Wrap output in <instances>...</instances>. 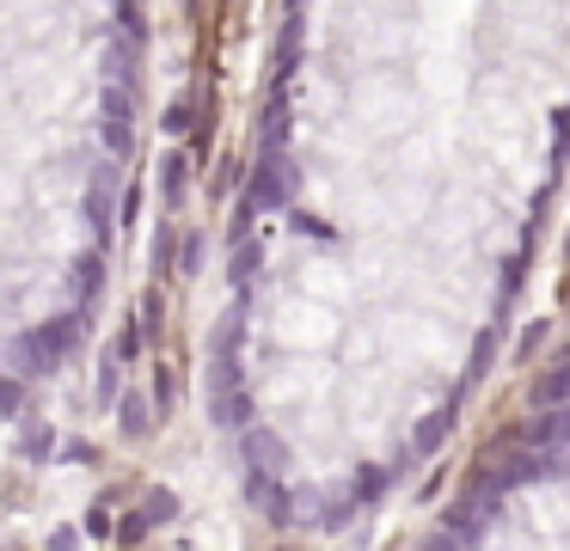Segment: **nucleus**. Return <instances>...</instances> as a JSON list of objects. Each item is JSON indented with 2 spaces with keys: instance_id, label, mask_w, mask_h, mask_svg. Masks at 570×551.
Here are the masks:
<instances>
[{
  "instance_id": "nucleus-1",
  "label": "nucleus",
  "mask_w": 570,
  "mask_h": 551,
  "mask_svg": "<svg viewBox=\"0 0 570 551\" xmlns=\"http://www.w3.org/2000/svg\"><path fill=\"white\" fill-rule=\"evenodd\" d=\"M87 331V313H56L50 325H31L26 337H13V362H19V380H43L62 367V355L75 350V337Z\"/></svg>"
},
{
  "instance_id": "nucleus-2",
  "label": "nucleus",
  "mask_w": 570,
  "mask_h": 551,
  "mask_svg": "<svg viewBox=\"0 0 570 551\" xmlns=\"http://www.w3.org/2000/svg\"><path fill=\"white\" fill-rule=\"evenodd\" d=\"M288 196H295V166H288L276 147H264L258 166H252L246 203H252V208H288Z\"/></svg>"
},
{
  "instance_id": "nucleus-3",
  "label": "nucleus",
  "mask_w": 570,
  "mask_h": 551,
  "mask_svg": "<svg viewBox=\"0 0 570 551\" xmlns=\"http://www.w3.org/2000/svg\"><path fill=\"white\" fill-rule=\"evenodd\" d=\"M283 465H288L283 435H271V429H252V435H246V472H252V478H283Z\"/></svg>"
},
{
  "instance_id": "nucleus-4",
  "label": "nucleus",
  "mask_w": 570,
  "mask_h": 551,
  "mask_svg": "<svg viewBox=\"0 0 570 551\" xmlns=\"http://www.w3.org/2000/svg\"><path fill=\"white\" fill-rule=\"evenodd\" d=\"M111 190H117V159H105L87 184V220H92L99 239H111Z\"/></svg>"
},
{
  "instance_id": "nucleus-5",
  "label": "nucleus",
  "mask_w": 570,
  "mask_h": 551,
  "mask_svg": "<svg viewBox=\"0 0 570 551\" xmlns=\"http://www.w3.org/2000/svg\"><path fill=\"white\" fill-rule=\"evenodd\" d=\"M528 404H540V411H564V404H570V350L528 386Z\"/></svg>"
},
{
  "instance_id": "nucleus-6",
  "label": "nucleus",
  "mask_w": 570,
  "mask_h": 551,
  "mask_svg": "<svg viewBox=\"0 0 570 551\" xmlns=\"http://www.w3.org/2000/svg\"><path fill=\"white\" fill-rule=\"evenodd\" d=\"M154 416H160V411H154V399H148V392H136V386H129L124 399H117V429H124L129 441H148L154 429H160Z\"/></svg>"
},
{
  "instance_id": "nucleus-7",
  "label": "nucleus",
  "mask_w": 570,
  "mask_h": 551,
  "mask_svg": "<svg viewBox=\"0 0 570 551\" xmlns=\"http://www.w3.org/2000/svg\"><path fill=\"white\" fill-rule=\"evenodd\" d=\"M185 190H190V159H185V147H166L160 154V196L178 203Z\"/></svg>"
},
{
  "instance_id": "nucleus-8",
  "label": "nucleus",
  "mask_w": 570,
  "mask_h": 551,
  "mask_svg": "<svg viewBox=\"0 0 570 551\" xmlns=\"http://www.w3.org/2000/svg\"><path fill=\"white\" fill-rule=\"evenodd\" d=\"M246 490H252V502H258V509L271 514L276 527L288 521V490H283V478H246Z\"/></svg>"
},
{
  "instance_id": "nucleus-9",
  "label": "nucleus",
  "mask_w": 570,
  "mask_h": 551,
  "mask_svg": "<svg viewBox=\"0 0 570 551\" xmlns=\"http://www.w3.org/2000/svg\"><path fill=\"white\" fill-rule=\"evenodd\" d=\"M448 429H454V404H442L435 416H423L417 435H411V453H435V447L448 441Z\"/></svg>"
},
{
  "instance_id": "nucleus-10",
  "label": "nucleus",
  "mask_w": 570,
  "mask_h": 551,
  "mask_svg": "<svg viewBox=\"0 0 570 551\" xmlns=\"http://www.w3.org/2000/svg\"><path fill=\"white\" fill-rule=\"evenodd\" d=\"M50 453H56V429H50V423H31V429H19V460L43 465Z\"/></svg>"
},
{
  "instance_id": "nucleus-11",
  "label": "nucleus",
  "mask_w": 570,
  "mask_h": 551,
  "mask_svg": "<svg viewBox=\"0 0 570 551\" xmlns=\"http://www.w3.org/2000/svg\"><path fill=\"white\" fill-rule=\"evenodd\" d=\"M99 288H105V257H99V252H87V257L75 264V294H80V313H87V301H92Z\"/></svg>"
},
{
  "instance_id": "nucleus-12",
  "label": "nucleus",
  "mask_w": 570,
  "mask_h": 551,
  "mask_svg": "<svg viewBox=\"0 0 570 551\" xmlns=\"http://www.w3.org/2000/svg\"><path fill=\"white\" fill-rule=\"evenodd\" d=\"M160 129L173 135V141H197V105H190V98H178V105H166V117H160Z\"/></svg>"
},
{
  "instance_id": "nucleus-13",
  "label": "nucleus",
  "mask_w": 570,
  "mask_h": 551,
  "mask_svg": "<svg viewBox=\"0 0 570 551\" xmlns=\"http://www.w3.org/2000/svg\"><path fill=\"white\" fill-rule=\"evenodd\" d=\"M386 484H393V472H386V465H362V472H356V490H350V496H356V509H362V502H381Z\"/></svg>"
},
{
  "instance_id": "nucleus-14",
  "label": "nucleus",
  "mask_w": 570,
  "mask_h": 551,
  "mask_svg": "<svg viewBox=\"0 0 570 551\" xmlns=\"http://www.w3.org/2000/svg\"><path fill=\"white\" fill-rule=\"evenodd\" d=\"M258 264H264V252H258V245H239V252H234V264H227V282H234V288H246V282L252 276H258Z\"/></svg>"
},
{
  "instance_id": "nucleus-15",
  "label": "nucleus",
  "mask_w": 570,
  "mask_h": 551,
  "mask_svg": "<svg viewBox=\"0 0 570 551\" xmlns=\"http://www.w3.org/2000/svg\"><path fill=\"white\" fill-rule=\"evenodd\" d=\"M141 514H148V527H166V521L178 514V496H173V490H160V484H154L148 496H141Z\"/></svg>"
},
{
  "instance_id": "nucleus-16",
  "label": "nucleus",
  "mask_w": 570,
  "mask_h": 551,
  "mask_svg": "<svg viewBox=\"0 0 570 551\" xmlns=\"http://www.w3.org/2000/svg\"><path fill=\"white\" fill-rule=\"evenodd\" d=\"M173 252H178V227H160L154 233V276L173 282Z\"/></svg>"
},
{
  "instance_id": "nucleus-17",
  "label": "nucleus",
  "mask_w": 570,
  "mask_h": 551,
  "mask_svg": "<svg viewBox=\"0 0 570 551\" xmlns=\"http://www.w3.org/2000/svg\"><path fill=\"white\" fill-rule=\"evenodd\" d=\"M141 350H148V337H141V325H136V318H129V325H124V331H117V337H111V362H136Z\"/></svg>"
},
{
  "instance_id": "nucleus-18",
  "label": "nucleus",
  "mask_w": 570,
  "mask_h": 551,
  "mask_svg": "<svg viewBox=\"0 0 570 551\" xmlns=\"http://www.w3.org/2000/svg\"><path fill=\"white\" fill-rule=\"evenodd\" d=\"M350 514H356V496L320 502V521H313V527H325V533H337V527H350Z\"/></svg>"
},
{
  "instance_id": "nucleus-19",
  "label": "nucleus",
  "mask_w": 570,
  "mask_h": 551,
  "mask_svg": "<svg viewBox=\"0 0 570 551\" xmlns=\"http://www.w3.org/2000/svg\"><path fill=\"white\" fill-rule=\"evenodd\" d=\"M129 110H136V98L111 80V86H105V122H129Z\"/></svg>"
},
{
  "instance_id": "nucleus-20",
  "label": "nucleus",
  "mask_w": 570,
  "mask_h": 551,
  "mask_svg": "<svg viewBox=\"0 0 570 551\" xmlns=\"http://www.w3.org/2000/svg\"><path fill=\"white\" fill-rule=\"evenodd\" d=\"M19 404H26V380L0 374V416H19Z\"/></svg>"
},
{
  "instance_id": "nucleus-21",
  "label": "nucleus",
  "mask_w": 570,
  "mask_h": 551,
  "mask_svg": "<svg viewBox=\"0 0 570 551\" xmlns=\"http://www.w3.org/2000/svg\"><path fill=\"white\" fill-rule=\"evenodd\" d=\"M105 147H111V159H124L129 147H136V129H129V122H105Z\"/></svg>"
},
{
  "instance_id": "nucleus-22",
  "label": "nucleus",
  "mask_w": 570,
  "mask_h": 551,
  "mask_svg": "<svg viewBox=\"0 0 570 551\" xmlns=\"http://www.w3.org/2000/svg\"><path fill=\"white\" fill-rule=\"evenodd\" d=\"M141 318H148V325H141V337H160V318H166V301H160V288H154L148 301H141Z\"/></svg>"
},
{
  "instance_id": "nucleus-23",
  "label": "nucleus",
  "mask_w": 570,
  "mask_h": 551,
  "mask_svg": "<svg viewBox=\"0 0 570 551\" xmlns=\"http://www.w3.org/2000/svg\"><path fill=\"white\" fill-rule=\"evenodd\" d=\"M252 215H258V208H252L246 196H239V208H234V227H227V239H234V245H246V233H252Z\"/></svg>"
},
{
  "instance_id": "nucleus-24",
  "label": "nucleus",
  "mask_w": 570,
  "mask_h": 551,
  "mask_svg": "<svg viewBox=\"0 0 570 551\" xmlns=\"http://www.w3.org/2000/svg\"><path fill=\"white\" fill-rule=\"evenodd\" d=\"M141 533H148V514H141V509H129V514H124V527H117V539H124V545H136Z\"/></svg>"
},
{
  "instance_id": "nucleus-25",
  "label": "nucleus",
  "mask_w": 570,
  "mask_h": 551,
  "mask_svg": "<svg viewBox=\"0 0 570 551\" xmlns=\"http://www.w3.org/2000/svg\"><path fill=\"white\" fill-rule=\"evenodd\" d=\"M546 416H552V441H558V447H570V404H564V411H546Z\"/></svg>"
},
{
  "instance_id": "nucleus-26",
  "label": "nucleus",
  "mask_w": 570,
  "mask_h": 551,
  "mask_svg": "<svg viewBox=\"0 0 570 551\" xmlns=\"http://www.w3.org/2000/svg\"><path fill=\"white\" fill-rule=\"evenodd\" d=\"M62 460H80V465H92V460H99V447H87V441H68V447H62Z\"/></svg>"
},
{
  "instance_id": "nucleus-27",
  "label": "nucleus",
  "mask_w": 570,
  "mask_h": 551,
  "mask_svg": "<svg viewBox=\"0 0 570 551\" xmlns=\"http://www.w3.org/2000/svg\"><path fill=\"white\" fill-rule=\"evenodd\" d=\"M197 264H203V239L190 233V239H185V276H197Z\"/></svg>"
},
{
  "instance_id": "nucleus-28",
  "label": "nucleus",
  "mask_w": 570,
  "mask_h": 551,
  "mask_svg": "<svg viewBox=\"0 0 570 551\" xmlns=\"http://www.w3.org/2000/svg\"><path fill=\"white\" fill-rule=\"evenodd\" d=\"M546 343V325H528V337H521V355H533Z\"/></svg>"
},
{
  "instance_id": "nucleus-29",
  "label": "nucleus",
  "mask_w": 570,
  "mask_h": 551,
  "mask_svg": "<svg viewBox=\"0 0 570 551\" xmlns=\"http://www.w3.org/2000/svg\"><path fill=\"white\" fill-rule=\"evenodd\" d=\"M423 551H460V545H454V539H442V533H435V539H430V545H423Z\"/></svg>"
},
{
  "instance_id": "nucleus-30",
  "label": "nucleus",
  "mask_w": 570,
  "mask_h": 551,
  "mask_svg": "<svg viewBox=\"0 0 570 551\" xmlns=\"http://www.w3.org/2000/svg\"><path fill=\"white\" fill-rule=\"evenodd\" d=\"M564 269H570V239H564Z\"/></svg>"
}]
</instances>
